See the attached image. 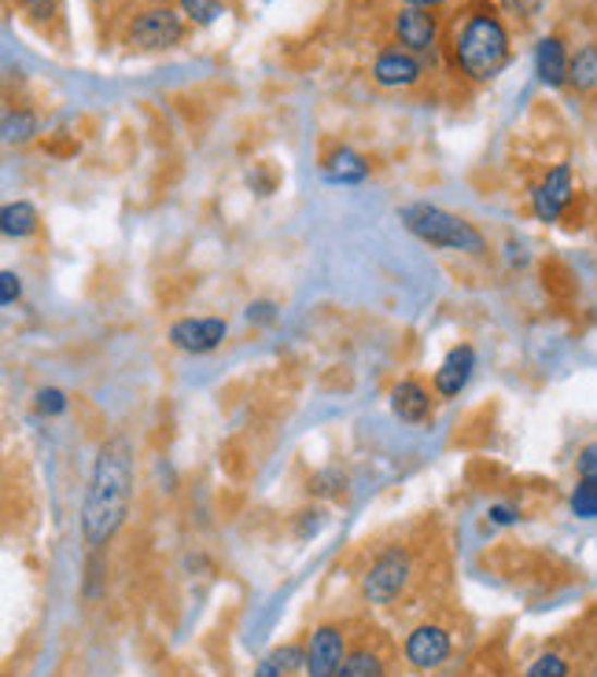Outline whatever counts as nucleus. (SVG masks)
<instances>
[{
	"label": "nucleus",
	"instance_id": "nucleus-1",
	"mask_svg": "<svg viewBox=\"0 0 597 677\" xmlns=\"http://www.w3.org/2000/svg\"><path fill=\"white\" fill-rule=\"evenodd\" d=\"M133 497V450L126 439L103 442L96 453L89 490H85L82 505V534L89 549H103L126 524Z\"/></svg>",
	"mask_w": 597,
	"mask_h": 677
},
{
	"label": "nucleus",
	"instance_id": "nucleus-2",
	"mask_svg": "<svg viewBox=\"0 0 597 677\" xmlns=\"http://www.w3.org/2000/svg\"><path fill=\"white\" fill-rule=\"evenodd\" d=\"M509 56H513V41H509V26L498 15V8L487 4V0L468 4L465 19L458 23L454 41H450L454 71L472 85H487L505 71Z\"/></svg>",
	"mask_w": 597,
	"mask_h": 677
},
{
	"label": "nucleus",
	"instance_id": "nucleus-3",
	"mask_svg": "<svg viewBox=\"0 0 597 677\" xmlns=\"http://www.w3.org/2000/svg\"><path fill=\"white\" fill-rule=\"evenodd\" d=\"M399 218L413 236L439 250H458V255H472V258L487 255L484 232L461 214H450V210L436 207V202H406V207L399 210Z\"/></svg>",
	"mask_w": 597,
	"mask_h": 677
},
{
	"label": "nucleus",
	"instance_id": "nucleus-4",
	"mask_svg": "<svg viewBox=\"0 0 597 677\" xmlns=\"http://www.w3.org/2000/svg\"><path fill=\"white\" fill-rule=\"evenodd\" d=\"M119 37L130 52H167V48H178L188 37V19L181 15L178 4L151 0V4L126 15Z\"/></svg>",
	"mask_w": 597,
	"mask_h": 677
},
{
	"label": "nucleus",
	"instance_id": "nucleus-5",
	"mask_svg": "<svg viewBox=\"0 0 597 677\" xmlns=\"http://www.w3.org/2000/svg\"><path fill=\"white\" fill-rule=\"evenodd\" d=\"M410 575H413V564H410V553L402 545H391L383 549V553L373 559V567L362 575V596L369 604H391L402 596V589L410 586Z\"/></svg>",
	"mask_w": 597,
	"mask_h": 677
},
{
	"label": "nucleus",
	"instance_id": "nucleus-6",
	"mask_svg": "<svg viewBox=\"0 0 597 677\" xmlns=\"http://www.w3.org/2000/svg\"><path fill=\"white\" fill-rule=\"evenodd\" d=\"M346 660V626L343 623H321L306 641V677H336Z\"/></svg>",
	"mask_w": 597,
	"mask_h": 677
},
{
	"label": "nucleus",
	"instance_id": "nucleus-7",
	"mask_svg": "<svg viewBox=\"0 0 597 677\" xmlns=\"http://www.w3.org/2000/svg\"><path fill=\"white\" fill-rule=\"evenodd\" d=\"M391 41L413 56H428L439 45V23L428 8H406L391 15Z\"/></svg>",
	"mask_w": 597,
	"mask_h": 677
},
{
	"label": "nucleus",
	"instance_id": "nucleus-8",
	"mask_svg": "<svg viewBox=\"0 0 597 677\" xmlns=\"http://www.w3.org/2000/svg\"><path fill=\"white\" fill-rule=\"evenodd\" d=\"M229 324L221 317H181L167 328L170 346H178L181 354H210L226 343Z\"/></svg>",
	"mask_w": 597,
	"mask_h": 677
},
{
	"label": "nucleus",
	"instance_id": "nucleus-9",
	"mask_svg": "<svg viewBox=\"0 0 597 677\" xmlns=\"http://www.w3.org/2000/svg\"><path fill=\"white\" fill-rule=\"evenodd\" d=\"M575 196V185H572V170L564 167H553L550 173H546L543 181L535 185L532 192V210H535V218L543 221V225H553V221H561L564 218V210H568V202H572Z\"/></svg>",
	"mask_w": 597,
	"mask_h": 677
},
{
	"label": "nucleus",
	"instance_id": "nucleus-10",
	"mask_svg": "<svg viewBox=\"0 0 597 677\" xmlns=\"http://www.w3.org/2000/svg\"><path fill=\"white\" fill-rule=\"evenodd\" d=\"M421 77H425V63H421V56H413L399 45L380 48L377 60H373V82L383 85V89H413Z\"/></svg>",
	"mask_w": 597,
	"mask_h": 677
},
{
	"label": "nucleus",
	"instance_id": "nucleus-11",
	"mask_svg": "<svg viewBox=\"0 0 597 677\" xmlns=\"http://www.w3.org/2000/svg\"><path fill=\"white\" fill-rule=\"evenodd\" d=\"M406 660L417 670H436V666L450 660V633L439 623H421L406 637Z\"/></svg>",
	"mask_w": 597,
	"mask_h": 677
},
{
	"label": "nucleus",
	"instance_id": "nucleus-12",
	"mask_svg": "<svg viewBox=\"0 0 597 677\" xmlns=\"http://www.w3.org/2000/svg\"><path fill=\"white\" fill-rule=\"evenodd\" d=\"M472 372H476V350H472L468 343L454 346V350L442 357V365L436 372V394L439 398H458V394L468 386Z\"/></svg>",
	"mask_w": 597,
	"mask_h": 677
},
{
	"label": "nucleus",
	"instance_id": "nucleus-13",
	"mask_svg": "<svg viewBox=\"0 0 597 677\" xmlns=\"http://www.w3.org/2000/svg\"><path fill=\"white\" fill-rule=\"evenodd\" d=\"M568 63H572V52H568L564 37L550 34L535 45V74L550 89H564L568 85Z\"/></svg>",
	"mask_w": 597,
	"mask_h": 677
},
{
	"label": "nucleus",
	"instance_id": "nucleus-14",
	"mask_svg": "<svg viewBox=\"0 0 597 677\" xmlns=\"http://www.w3.org/2000/svg\"><path fill=\"white\" fill-rule=\"evenodd\" d=\"M391 409L402 423H425L431 413V394L425 383L417 380H402L391 391Z\"/></svg>",
	"mask_w": 597,
	"mask_h": 677
},
{
	"label": "nucleus",
	"instance_id": "nucleus-15",
	"mask_svg": "<svg viewBox=\"0 0 597 677\" xmlns=\"http://www.w3.org/2000/svg\"><path fill=\"white\" fill-rule=\"evenodd\" d=\"M325 177L336 181V185H358V181L369 177V162L351 148H336L325 155Z\"/></svg>",
	"mask_w": 597,
	"mask_h": 677
},
{
	"label": "nucleus",
	"instance_id": "nucleus-16",
	"mask_svg": "<svg viewBox=\"0 0 597 677\" xmlns=\"http://www.w3.org/2000/svg\"><path fill=\"white\" fill-rule=\"evenodd\" d=\"M37 229H41V214L34 210V202L26 199L4 202V210H0V232L8 239H31Z\"/></svg>",
	"mask_w": 597,
	"mask_h": 677
},
{
	"label": "nucleus",
	"instance_id": "nucleus-17",
	"mask_svg": "<svg viewBox=\"0 0 597 677\" xmlns=\"http://www.w3.org/2000/svg\"><path fill=\"white\" fill-rule=\"evenodd\" d=\"M336 677H388V663H383L380 648L354 644V648H346V660Z\"/></svg>",
	"mask_w": 597,
	"mask_h": 677
},
{
	"label": "nucleus",
	"instance_id": "nucleus-18",
	"mask_svg": "<svg viewBox=\"0 0 597 677\" xmlns=\"http://www.w3.org/2000/svg\"><path fill=\"white\" fill-rule=\"evenodd\" d=\"M568 85L575 93H597V41H586L572 52V63H568Z\"/></svg>",
	"mask_w": 597,
	"mask_h": 677
},
{
	"label": "nucleus",
	"instance_id": "nucleus-19",
	"mask_svg": "<svg viewBox=\"0 0 597 677\" xmlns=\"http://www.w3.org/2000/svg\"><path fill=\"white\" fill-rule=\"evenodd\" d=\"M19 12H23V19L31 26H37V30L48 34L56 23H60L63 4H60V0H19Z\"/></svg>",
	"mask_w": 597,
	"mask_h": 677
},
{
	"label": "nucleus",
	"instance_id": "nucleus-20",
	"mask_svg": "<svg viewBox=\"0 0 597 677\" xmlns=\"http://www.w3.org/2000/svg\"><path fill=\"white\" fill-rule=\"evenodd\" d=\"M572 512L580 519H597V482L594 479H580L575 482V490H572Z\"/></svg>",
	"mask_w": 597,
	"mask_h": 677
},
{
	"label": "nucleus",
	"instance_id": "nucleus-21",
	"mask_svg": "<svg viewBox=\"0 0 597 677\" xmlns=\"http://www.w3.org/2000/svg\"><path fill=\"white\" fill-rule=\"evenodd\" d=\"M178 8L192 26H210L221 15V0H178Z\"/></svg>",
	"mask_w": 597,
	"mask_h": 677
},
{
	"label": "nucleus",
	"instance_id": "nucleus-22",
	"mask_svg": "<svg viewBox=\"0 0 597 677\" xmlns=\"http://www.w3.org/2000/svg\"><path fill=\"white\" fill-rule=\"evenodd\" d=\"M34 133H37V119H34L31 111H19V114L12 111L4 119V140L8 144H26V140L34 137Z\"/></svg>",
	"mask_w": 597,
	"mask_h": 677
},
{
	"label": "nucleus",
	"instance_id": "nucleus-23",
	"mask_svg": "<svg viewBox=\"0 0 597 677\" xmlns=\"http://www.w3.org/2000/svg\"><path fill=\"white\" fill-rule=\"evenodd\" d=\"M524 677H568V660L561 652H543L532 666H527Z\"/></svg>",
	"mask_w": 597,
	"mask_h": 677
},
{
	"label": "nucleus",
	"instance_id": "nucleus-24",
	"mask_svg": "<svg viewBox=\"0 0 597 677\" xmlns=\"http://www.w3.org/2000/svg\"><path fill=\"white\" fill-rule=\"evenodd\" d=\"M34 405L41 416H63L71 402H66V394L60 391V386H41V391L34 394Z\"/></svg>",
	"mask_w": 597,
	"mask_h": 677
},
{
	"label": "nucleus",
	"instance_id": "nucleus-25",
	"mask_svg": "<svg viewBox=\"0 0 597 677\" xmlns=\"http://www.w3.org/2000/svg\"><path fill=\"white\" fill-rule=\"evenodd\" d=\"M498 8L509 15V19H516V23H532V19L543 12V0H498Z\"/></svg>",
	"mask_w": 597,
	"mask_h": 677
},
{
	"label": "nucleus",
	"instance_id": "nucleus-26",
	"mask_svg": "<svg viewBox=\"0 0 597 677\" xmlns=\"http://www.w3.org/2000/svg\"><path fill=\"white\" fill-rule=\"evenodd\" d=\"M19 298H23V280H19V273H12V269H4V273H0V303L15 306Z\"/></svg>",
	"mask_w": 597,
	"mask_h": 677
},
{
	"label": "nucleus",
	"instance_id": "nucleus-27",
	"mask_svg": "<svg viewBox=\"0 0 597 677\" xmlns=\"http://www.w3.org/2000/svg\"><path fill=\"white\" fill-rule=\"evenodd\" d=\"M247 321L252 324H273L277 321V306L273 303H252L247 306Z\"/></svg>",
	"mask_w": 597,
	"mask_h": 677
},
{
	"label": "nucleus",
	"instance_id": "nucleus-28",
	"mask_svg": "<svg viewBox=\"0 0 597 677\" xmlns=\"http://www.w3.org/2000/svg\"><path fill=\"white\" fill-rule=\"evenodd\" d=\"M580 479H594L597 482V442L583 446V453H580Z\"/></svg>",
	"mask_w": 597,
	"mask_h": 677
},
{
	"label": "nucleus",
	"instance_id": "nucleus-29",
	"mask_svg": "<svg viewBox=\"0 0 597 677\" xmlns=\"http://www.w3.org/2000/svg\"><path fill=\"white\" fill-rule=\"evenodd\" d=\"M487 516H490V524H495V527H513L520 519V512L513 505H490Z\"/></svg>",
	"mask_w": 597,
	"mask_h": 677
},
{
	"label": "nucleus",
	"instance_id": "nucleus-30",
	"mask_svg": "<svg viewBox=\"0 0 597 677\" xmlns=\"http://www.w3.org/2000/svg\"><path fill=\"white\" fill-rule=\"evenodd\" d=\"M399 4H406V8H428V12H436V8L450 4V0H399Z\"/></svg>",
	"mask_w": 597,
	"mask_h": 677
},
{
	"label": "nucleus",
	"instance_id": "nucleus-31",
	"mask_svg": "<svg viewBox=\"0 0 597 677\" xmlns=\"http://www.w3.org/2000/svg\"><path fill=\"white\" fill-rule=\"evenodd\" d=\"M85 4H89L96 15H103L108 8H114V0H85Z\"/></svg>",
	"mask_w": 597,
	"mask_h": 677
},
{
	"label": "nucleus",
	"instance_id": "nucleus-32",
	"mask_svg": "<svg viewBox=\"0 0 597 677\" xmlns=\"http://www.w3.org/2000/svg\"><path fill=\"white\" fill-rule=\"evenodd\" d=\"M594 626H597V612H594Z\"/></svg>",
	"mask_w": 597,
	"mask_h": 677
}]
</instances>
